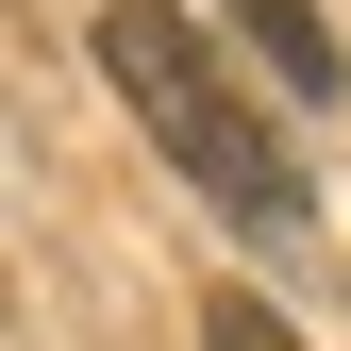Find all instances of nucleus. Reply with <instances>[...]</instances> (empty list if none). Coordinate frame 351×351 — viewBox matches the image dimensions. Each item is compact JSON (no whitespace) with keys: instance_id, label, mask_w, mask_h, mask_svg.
Listing matches in <instances>:
<instances>
[{"instance_id":"nucleus-3","label":"nucleus","mask_w":351,"mask_h":351,"mask_svg":"<svg viewBox=\"0 0 351 351\" xmlns=\"http://www.w3.org/2000/svg\"><path fill=\"white\" fill-rule=\"evenodd\" d=\"M201 351H301V335L268 318V301H234V285H217V301H201Z\"/></svg>"},{"instance_id":"nucleus-1","label":"nucleus","mask_w":351,"mask_h":351,"mask_svg":"<svg viewBox=\"0 0 351 351\" xmlns=\"http://www.w3.org/2000/svg\"><path fill=\"white\" fill-rule=\"evenodd\" d=\"M101 67H117V101L151 117V151L184 167L217 217H251V234H301V217H318L301 151L268 134V101L217 67V34L184 17V0H101Z\"/></svg>"},{"instance_id":"nucleus-2","label":"nucleus","mask_w":351,"mask_h":351,"mask_svg":"<svg viewBox=\"0 0 351 351\" xmlns=\"http://www.w3.org/2000/svg\"><path fill=\"white\" fill-rule=\"evenodd\" d=\"M217 17L268 51V84H285V101H335V34H318V0H217Z\"/></svg>"}]
</instances>
